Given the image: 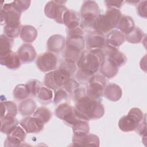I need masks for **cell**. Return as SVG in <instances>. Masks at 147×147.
Returning a JSON list of instances; mask_svg holds the SVG:
<instances>
[{
    "mask_svg": "<svg viewBox=\"0 0 147 147\" xmlns=\"http://www.w3.org/2000/svg\"><path fill=\"white\" fill-rule=\"evenodd\" d=\"M56 117L64 121L70 126H73L81 121H84L78 117L75 112V108L68 103H62L57 106L55 109Z\"/></svg>",
    "mask_w": 147,
    "mask_h": 147,
    "instance_id": "obj_10",
    "label": "cell"
},
{
    "mask_svg": "<svg viewBox=\"0 0 147 147\" xmlns=\"http://www.w3.org/2000/svg\"><path fill=\"white\" fill-rule=\"evenodd\" d=\"M13 44V39H11L4 34L0 36V56H3L11 51Z\"/></svg>",
    "mask_w": 147,
    "mask_h": 147,
    "instance_id": "obj_29",
    "label": "cell"
},
{
    "mask_svg": "<svg viewBox=\"0 0 147 147\" xmlns=\"http://www.w3.org/2000/svg\"><path fill=\"white\" fill-rule=\"evenodd\" d=\"M40 71L46 72L55 70L57 64V56L51 52H47L40 55L36 61Z\"/></svg>",
    "mask_w": 147,
    "mask_h": 147,
    "instance_id": "obj_11",
    "label": "cell"
},
{
    "mask_svg": "<svg viewBox=\"0 0 147 147\" xmlns=\"http://www.w3.org/2000/svg\"><path fill=\"white\" fill-rule=\"evenodd\" d=\"M144 116L145 115L139 108H131L126 115L120 118L118 121V127L121 130L124 132L135 130Z\"/></svg>",
    "mask_w": 147,
    "mask_h": 147,
    "instance_id": "obj_6",
    "label": "cell"
},
{
    "mask_svg": "<svg viewBox=\"0 0 147 147\" xmlns=\"http://www.w3.org/2000/svg\"><path fill=\"white\" fill-rule=\"evenodd\" d=\"M26 84L30 94L34 96L37 95L42 87L41 83L38 80L34 79L29 80Z\"/></svg>",
    "mask_w": 147,
    "mask_h": 147,
    "instance_id": "obj_37",
    "label": "cell"
},
{
    "mask_svg": "<svg viewBox=\"0 0 147 147\" xmlns=\"http://www.w3.org/2000/svg\"><path fill=\"white\" fill-rule=\"evenodd\" d=\"M31 1L28 0L24 1H14L11 2V4L14 9L21 13L26 11L30 6Z\"/></svg>",
    "mask_w": 147,
    "mask_h": 147,
    "instance_id": "obj_39",
    "label": "cell"
},
{
    "mask_svg": "<svg viewBox=\"0 0 147 147\" xmlns=\"http://www.w3.org/2000/svg\"><path fill=\"white\" fill-rule=\"evenodd\" d=\"M81 53L82 52L78 50L66 47L63 53L64 61L69 63L76 64Z\"/></svg>",
    "mask_w": 147,
    "mask_h": 147,
    "instance_id": "obj_31",
    "label": "cell"
},
{
    "mask_svg": "<svg viewBox=\"0 0 147 147\" xmlns=\"http://www.w3.org/2000/svg\"><path fill=\"white\" fill-rule=\"evenodd\" d=\"M21 60L17 53L10 52L3 56H0V63L11 69H16L21 65Z\"/></svg>",
    "mask_w": 147,
    "mask_h": 147,
    "instance_id": "obj_19",
    "label": "cell"
},
{
    "mask_svg": "<svg viewBox=\"0 0 147 147\" xmlns=\"http://www.w3.org/2000/svg\"><path fill=\"white\" fill-rule=\"evenodd\" d=\"M122 91L121 88L117 84L111 83L106 86L103 95L107 99L112 102H117L122 97Z\"/></svg>",
    "mask_w": 147,
    "mask_h": 147,
    "instance_id": "obj_23",
    "label": "cell"
},
{
    "mask_svg": "<svg viewBox=\"0 0 147 147\" xmlns=\"http://www.w3.org/2000/svg\"><path fill=\"white\" fill-rule=\"evenodd\" d=\"M33 116L39 119L42 123L45 124L51 119L52 113L48 108L40 107L35 110Z\"/></svg>",
    "mask_w": 147,
    "mask_h": 147,
    "instance_id": "obj_33",
    "label": "cell"
},
{
    "mask_svg": "<svg viewBox=\"0 0 147 147\" xmlns=\"http://www.w3.org/2000/svg\"><path fill=\"white\" fill-rule=\"evenodd\" d=\"M77 11L68 9L64 14L63 24H64L67 29H72L80 26V16Z\"/></svg>",
    "mask_w": 147,
    "mask_h": 147,
    "instance_id": "obj_21",
    "label": "cell"
},
{
    "mask_svg": "<svg viewBox=\"0 0 147 147\" xmlns=\"http://www.w3.org/2000/svg\"><path fill=\"white\" fill-rule=\"evenodd\" d=\"M20 126L25 130L26 133H37L44 128V124L37 118L28 116L20 121Z\"/></svg>",
    "mask_w": 147,
    "mask_h": 147,
    "instance_id": "obj_15",
    "label": "cell"
},
{
    "mask_svg": "<svg viewBox=\"0 0 147 147\" xmlns=\"http://www.w3.org/2000/svg\"><path fill=\"white\" fill-rule=\"evenodd\" d=\"M1 118L5 117H16L17 114V105L12 101H2L1 102Z\"/></svg>",
    "mask_w": 147,
    "mask_h": 147,
    "instance_id": "obj_27",
    "label": "cell"
},
{
    "mask_svg": "<svg viewBox=\"0 0 147 147\" xmlns=\"http://www.w3.org/2000/svg\"><path fill=\"white\" fill-rule=\"evenodd\" d=\"M145 34L144 32L138 27H136L129 34L125 35L126 40L130 43L137 44L140 43L145 37Z\"/></svg>",
    "mask_w": 147,
    "mask_h": 147,
    "instance_id": "obj_32",
    "label": "cell"
},
{
    "mask_svg": "<svg viewBox=\"0 0 147 147\" xmlns=\"http://www.w3.org/2000/svg\"><path fill=\"white\" fill-rule=\"evenodd\" d=\"M17 53L23 63H30L36 57V52L34 48L28 43L22 44L18 49Z\"/></svg>",
    "mask_w": 147,
    "mask_h": 147,
    "instance_id": "obj_17",
    "label": "cell"
},
{
    "mask_svg": "<svg viewBox=\"0 0 147 147\" xmlns=\"http://www.w3.org/2000/svg\"><path fill=\"white\" fill-rule=\"evenodd\" d=\"M117 28L125 35L130 33L135 28L133 18L129 16H122L117 26Z\"/></svg>",
    "mask_w": 147,
    "mask_h": 147,
    "instance_id": "obj_26",
    "label": "cell"
},
{
    "mask_svg": "<svg viewBox=\"0 0 147 147\" xmlns=\"http://www.w3.org/2000/svg\"><path fill=\"white\" fill-rule=\"evenodd\" d=\"M106 84V78L102 75L95 74L92 75L87 84L86 90L87 96L92 99L100 101Z\"/></svg>",
    "mask_w": 147,
    "mask_h": 147,
    "instance_id": "obj_8",
    "label": "cell"
},
{
    "mask_svg": "<svg viewBox=\"0 0 147 147\" xmlns=\"http://www.w3.org/2000/svg\"><path fill=\"white\" fill-rule=\"evenodd\" d=\"M122 16L119 9L108 8L104 14H100L96 19L93 29L103 34L109 33L117 27Z\"/></svg>",
    "mask_w": 147,
    "mask_h": 147,
    "instance_id": "obj_4",
    "label": "cell"
},
{
    "mask_svg": "<svg viewBox=\"0 0 147 147\" xmlns=\"http://www.w3.org/2000/svg\"><path fill=\"white\" fill-rule=\"evenodd\" d=\"M105 59V55L101 49L82 51L76 63L78 71L91 77L99 69Z\"/></svg>",
    "mask_w": 147,
    "mask_h": 147,
    "instance_id": "obj_3",
    "label": "cell"
},
{
    "mask_svg": "<svg viewBox=\"0 0 147 147\" xmlns=\"http://www.w3.org/2000/svg\"><path fill=\"white\" fill-rule=\"evenodd\" d=\"M36 104L32 99H26L22 101L18 107V110L21 115L29 116L35 111Z\"/></svg>",
    "mask_w": 147,
    "mask_h": 147,
    "instance_id": "obj_28",
    "label": "cell"
},
{
    "mask_svg": "<svg viewBox=\"0 0 147 147\" xmlns=\"http://www.w3.org/2000/svg\"><path fill=\"white\" fill-rule=\"evenodd\" d=\"M105 57L114 61L118 67L125 65L127 61V57L124 53L118 50L117 48L106 44L102 49Z\"/></svg>",
    "mask_w": 147,
    "mask_h": 147,
    "instance_id": "obj_13",
    "label": "cell"
},
{
    "mask_svg": "<svg viewBox=\"0 0 147 147\" xmlns=\"http://www.w3.org/2000/svg\"><path fill=\"white\" fill-rule=\"evenodd\" d=\"M29 95L30 93L26 84H18L16 86L13 90V96L17 100H24Z\"/></svg>",
    "mask_w": 147,
    "mask_h": 147,
    "instance_id": "obj_34",
    "label": "cell"
},
{
    "mask_svg": "<svg viewBox=\"0 0 147 147\" xmlns=\"http://www.w3.org/2000/svg\"><path fill=\"white\" fill-rule=\"evenodd\" d=\"M119 67L111 60L105 57L100 67V71L103 76L106 78H112L118 73Z\"/></svg>",
    "mask_w": 147,
    "mask_h": 147,
    "instance_id": "obj_20",
    "label": "cell"
},
{
    "mask_svg": "<svg viewBox=\"0 0 147 147\" xmlns=\"http://www.w3.org/2000/svg\"><path fill=\"white\" fill-rule=\"evenodd\" d=\"M79 87V83L75 80L71 78L67 80L63 88L69 94V95H72L74 92Z\"/></svg>",
    "mask_w": 147,
    "mask_h": 147,
    "instance_id": "obj_38",
    "label": "cell"
},
{
    "mask_svg": "<svg viewBox=\"0 0 147 147\" xmlns=\"http://www.w3.org/2000/svg\"><path fill=\"white\" fill-rule=\"evenodd\" d=\"M66 45V40L60 34H53L47 40V49L49 52L59 53L62 51Z\"/></svg>",
    "mask_w": 147,
    "mask_h": 147,
    "instance_id": "obj_16",
    "label": "cell"
},
{
    "mask_svg": "<svg viewBox=\"0 0 147 147\" xmlns=\"http://www.w3.org/2000/svg\"><path fill=\"white\" fill-rule=\"evenodd\" d=\"M72 145L77 146H99V138L98 136L93 134H87L83 137L73 136Z\"/></svg>",
    "mask_w": 147,
    "mask_h": 147,
    "instance_id": "obj_18",
    "label": "cell"
},
{
    "mask_svg": "<svg viewBox=\"0 0 147 147\" xmlns=\"http://www.w3.org/2000/svg\"><path fill=\"white\" fill-rule=\"evenodd\" d=\"M66 1H51L44 7V13L47 17L54 20L59 24H63L64 13L68 9L64 3Z\"/></svg>",
    "mask_w": 147,
    "mask_h": 147,
    "instance_id": "obj_9",
    "label": "cell"
},
{
    "mask_svg": "<svg viewBox=\"0 0 147 147\" xmlns=\"http://www.w3.org/2000/svg\"><path fill=\"white\" fill-rule=\"evenodd\" d=\"M79 14L82 19L81 28L93 29L94 22L100 15L99 6L94 1H84L81 6Z\"/></svg>",
    "mask_w": 147,
    "mask_h": 147,
    "instance_id": "obj_5",
    "label": "cell"
},
{
    "mask_svg": "<svg viewBox=\"0 0 147 147\" xmlns=\"http://www.w3.org/2000/svg\"><path fill=\"white\" fill-rule=\"evenodd\" d=\"M71 78V75L67 71L59 68L45 75L44 84L47 87L56 91L63 88L67 80Z\"/></svg>",
    "mask_w": 147,
    "mask_h": 147,
    "instance_id": "obj_7",
    "label": "cell"
},
{
    "mask_svg": "<svg viewBox=\"0 0 147 147\" xmlns=\"http://www.w3.org/2000/svg\"><path fill=\"white\" fill-rule=\"evenodd\" d=\"M21 14L12 6L11 2L5 3L1 9V24L4 25V34L13 39L18 37L21 33Z\"/></svg>",
    "mask_w": 147,
    "mask_h": 147,
    "instance_id": "obj_2",
    "label": "cell"
},
{
    "mask_svg": "<svg viewBox=\"0 0 147 147\" xmlns=\"http://www.w3.org/2000/svg\"><path fill=\"white\" fill-rule=\"evenodd\" d=\"M74 136L83 137L88 134L90 127L87 121H81L72 126Z\"/></svg>",
    "mask_w": 147,
    "mask_h": 147,
    "instance_id": "obj_30",
    "label": "cell"
},
{
    "mask_svg": "<svg viewBox=\"0 0 147 147\" xmlns=\"http://www.w3.org/2000/svg\"><path fill=\"white\" fill-rule=\"evenodd\" d=\"M147 1H141L138 3L137 6V11L138 14L143 18H146L147 15Z\"/></svg>",
    "mask_w": 147,
    "mask_h": 147,
    "instance_id": "obj_41",
    "label": "cell"
},
{
    "mask_svg": "<svg viewBox=\"0 0 147 147\" xmlns=\"http://www.w3.org/2000/svg\"><path fill=\"white\" fill-rule=\"evenodd\" d=\"M146 115H145L142 121L139 123L135 131L142 137H146Z\"/></svg>",
    "mask_w": 147,
    "mask_h": 147,
    "instance_id": "obj_42",
    "label": "cell"
},
{
    "mask_svg": "<svg viewBox=\"0 0 147 147\" xmlns=\"http://www.w3.org/2000/svg\"><path fill=\"white\" fill-rule=\"evenodd\" d=\"M37 37V30L33 26L25 25L22 26L20 37L21 40L27 43L33 42Z\"/></svg>",
    "mask_w": 147,
    "mask_h": 147,
    "instance_id": "obj_25",
    "label": "cell"
},
{
    "mask_svg": "<svg viewBox=\"0 0 147 147\" xmlns=\"http://www.w3.org/2000/svg\"><path fill=\"white\" fill-rule=\"evenodd\" d=\"M77 67H78L76 64L69 63L65 61H63V62H61L59 68H60L65 70L72 76V74L76 72L77 69Z\"/></svg>",
    "mask_w": 147,
    "mask_h": 147,
    "instance_id": "obj_40",
    "label": "cell"
},
{
    "mask_svg": "<svg viewBox=\"0 0 147 147\" xmlns=\"http://www.w3.org/2000/svg\"><path fill=\"white\" fill-rule=\"evenodd\" d=\"M69 99V94L63 89L60 88L55 91L53 102L55 105L62 103H67Z\"/></svg>",
    "mask_w": 147,
    "mask_h": 147,
    "instance_id": "obj_36",
    "label": "cell"
},
{
    "mask_svg": "<svg viewBox=\"0 0 147 147\" xmlns=\"http://www.w3.org/2000/svg\"><path fill=\"white\" fill-rule=\"evenodd\" d=\"M26 132L21 126H17V127L7 134V138L5 141V146H18L21 145L26 138Z\"/></svg>",
    "mask_w": 147,
    "mask_h": 147,
    "instance_id": "obj_14",
    "label": "cell"
},
{
    "mask_svg": "<svg viewBox=\"0 0 147 147\" xmlns=\"http://www.w3.org/2000/svg\"><path fill=\"white\" fill-rule=\"evenodd\" d=\"M126 40L125 35L117 29H113L106 36V44L118 48Z\"/></svg>",
    "mask_w": 147,
    "mask_h": 147,
    "instance_id": "obj_22",
    "label": "cell"
},
{
    "mask_svg": "<svg viewBox=\"0 0 147 147\" xmlns=\"http://www.w3.org/2000/svg\"><path fill=\"white\" fill-rule=\"evenodd\" d=\"M18 121L15 117H5L1 118V131L9 134L18 126Z\"/></svg>",
    "mask_w": 147,
    "mask_h": 147,
    "instance_id": "obj_24",
    "label": "cell"
},
{
    "mask_svg": "<svg viewBox=\"0 0 147 147\" xmlns=\"http://www.w3.org/2000/svg\"><path fill=\"white\" fill-rule=\"evenodd\" d=\"M74 108L76 116L87 121L98 119L105 114V107L100 101L92 99L87 95L75 102Z\"/></svg>",
    "mask_w": 147,
    "mask_h": 147,
    "instance_id": "obj_1",
    "label": "cell"
},
{
    "mask_svg": "<svg viewBox=\"0 0 147 147\" xmlns=\"http://www.w3.org/2000/svg\"><path fill=\"white\" fill-rule=\"evenodd\" d=\"M104 34L96 30L90 31L86 37V46L87 50L102 49L106 45Z\"/></svg>",
    "mask_w": 147,
    "mask_h": 147,
    "instance_id": "obj_12",
    "label": "cell"
},
{
    "mask_svg": "<svg viewBox=\"0 0 147 147\" xmlns=\"http://www.w3.org/2000/svg\"><path fill=\"white\" fill-rule=\"evenodd\" d=\"M106 6L108 8H115L119 9L122 6L124 1H111V0H106L105 1Z\"/></svg>",
    "mask_w": 147,
    "mask_h": 147,
    "instance_id": "obj_43",
    "label": "cell"
},
{
    "mask_svg": "<svg viewBox=\"0 0 147 147\" xmlns=\"http://www.w3.org/2000/svg\"><path fill=\"white\" fill-rule=\"evenodd\" d=\"M37 96L41 102L49 103L53 98V92L51 89L47 87H41Z\"/></svg>",
    "mask_w": 147,
    "mask_h": 147,
    "instance_id": "obj_35",
    "label": "cell"
}]
</instances>
